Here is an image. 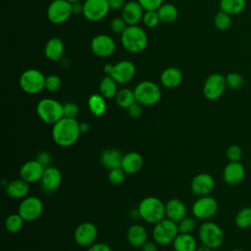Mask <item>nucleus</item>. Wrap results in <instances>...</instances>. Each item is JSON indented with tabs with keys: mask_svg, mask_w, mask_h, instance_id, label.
<instances>
[{
	"mask_svg": "<svg viewBox=\"0 0 251 251\" xmlns=\"http://www.w3.org/2000/svg\"><path fill=\"white\" fill-rule=\"evenodd\" d=\"M79 123L76 119L63 117L52 126L51 135L53 141L60 147H71L79 138Z\"/></svg>",
	"mask_w": 251,
	"mask_h": 251,
	"instance_id": "nucleus-1",
	"label": "nucleus"
},
{
	"mask_svg": "<svg viewBox=\"0 0 251 251\" xmlns=\"http://www.w3.org/2000/svg\"><path fill=\"white\" fill-rule=\"evenodd\" d=\"M139 218L148 224H157L166 217L165 203L156 196L143 198L137 206Z\"/></svg>",
	"mask_w": 251,
	"mask_h": 251,
	"instance_id": "nucleus-2",
	"label": "nucleus"
},
{
	"mask_svg": "<svg viewBox=\"0 0 251 251\" xmlns=\"http://www.w3.org/2000/svg\"><path fill=\"white\" fill-rule=\"evenodd\" d=\"M121 43L126 51L140 53L147 47L148 37L145 30L138 25H127L121 34Z\"/></svg>",
	"mask_w": 251,
	"mask_h": 251,
	"instance_id": "nucleus-3",
	"label": "nucleus"
},
{
	"mask_svg": "<svg viewBox=\"0 0 251 251\" xmlns=\"http://www.w3.org/2000/svg\"><path fill=\"white\" fill-rule=\"evenodd\" d=\"M38 118L47 125H54L64 117L63 104L53 98H43L35 108Z\"/></svg>",
	"mask_w": 251,
	"mask_h": 251,
	"instance_id": "nucleus-4",
	"label": "nucleus"
},
{
	"mask_svg": "<svg viewBox=\"0 0 251 251\" xmlns=\"http://www.w3.org/2000/svg\"><path fill=\"white\" fill-rule=\"evenodd\" d=\"M198 236L203 245L211 249L219 248L225 240V233L222 227L214 222H204L198 228Z\"/></svg>",
	"mask_w": 251,
	"mask_h": 251,
	"instance_id": "nucleus-5",
	"label": "nucleus"
},
{
	"mask_svg": "<svg viewBox=\"0 0 251 251\" xmlns=\"http://www.w3.org/2000/svg\"><path fill=\"white\" fill-rule=\"evenodd\" d=\"M136 102L142 106H153L161 99L160 87L151 80H142L133 89Z\"/></svg>",
	"mask_w": 251,
	"mask_h": 251,
	"instance_id": "nucleus-6",
	"label": "nucleus"
},
{
	"mask_svg": "<svg viewBox=\"0 0 251 251\" xmlns=\"http://www.w3.org/2000/svg\"><path fill=\"white\" fill-rule=\"evenodd\" d=\"M179 233L177 223L164 218L154 225L152 230L153 240L159 245H169L173 243L176 235Z\"/></svg>",
	"mask_w": 251,
	"mask_h": 251,
	"instance_id": "nucleus-7",
	"label": "nucleus"
},
{
	"mask_svg": "<svg viewBox=\"0 0 251 251\" xmlns=\"http://www.w3.org/2000/svg\"><path fill=\"white\" fill-rule=\"evenodd\" d=\"M135 66L131 61L122 60L116 64H106L104 66V73L113 77L119 84L129 82L135 75Z\"/></svg>",
	"mask_w": 251,
	"mask_h": 251,
	"instance_id": "nucleus-8",
	"label": "nucleus"
},
{
	"mask_svg": "<svg viewBox=\"0 0 251 251\" xmlns=\"http://www.w3.org/2000/svg\"><path fill=\"white\" fill-rule=\"evenodd\" d=\"M45 75L36 69H27L20 76L19 85L26 94H37L45 88Z\"/></svg>",
	"mask_w": 251,
	"mask_h": 251,
	"instance_id": "nucleus-9",
	"label": "nucleus"
},
{
	"mask_svg": "<svg viewBox=\"0 0 251 251\" xmlns=\"http://www.w3.org/2000/svg\"><path fill=\"white\" fill-rule=\"evenodd\" d=\"M218 211V202L211 195L199 196L192 204L191 212L195 219L207 221L215 216Z\"/></svg>",
	"mask_w": 251,
	"mask_h": 251,
	"instance_id": "nucleus-10",
	"label": "nucleus"
},
{
	"mask_svg": "<svg viewBox=\"0 0 251 251\" xmlns=\"http://www.w3.org/2000/svg\"><path fill=\"white\" fill-rule=\"evenodd\" d=\"M226 87V76L215 73L206 78L203 84V95L207 100L215 101L224 94Z\"/></svg>",
	"mask_w": 251,
	"mask_h": 251,
	"instance_id": "nucleus-11",
	"label": "nucleus"
},
{
	"mask_svg": "<svg viewBox=\"0 0 251 251\" xmlns=\"http://www.w3.org/2000/svg\"><path fill=\"white\" fill-rule=\"evenodd\" d=\"M43 212V203L37 196H26L22 199L18 213L25 222H33L37 220Z\"/></svg>",
	"mask_w": 251,
	"mask_h": 251,
	"instance_id": "nucleus-12",
	"label": "nucleus"
},
{
	"mask_svg": "<svg viewBox=\"0 0 251 251\" xmlns=\"http://www.w3.org/2000/svg\"><path fill=\"white\" fill-rule=\"evenodd\" d=\"M72 15L73 4L67 0H53L47 8V18L55 25L65 23Z\"/></svg>",
	"mask_w": 251,
	"mask_h": 251,
	"instance_id": "nucleus-13",
	"label": "nucleus"
},
{
	"mask_svg": "<svg viewBox=\"0 0 251 251\" xmlns=\"http://www.w3.org/2000/svg\"><path fill=\"white\" fill-rule=\"evenodd\" d=\"M110 10L108 0H85L82 15L90 22H98L104 19Z\"/></svg>",
	"mask_w": 251,
	"mask_h": 251,
	"instance_id": "nucleus-14",
	"label": "nucleus"
},
{
	"mask_svg": "<svg viewBox=\"0 0 251 251\" xmlns=\"http://www.w3.org/2000/svg\"><path fill=\"white\" fill-rule=\"evenodd\" d=\"M97 235L98 229L91 222H83L79 224L74 231V239L75 243L82 247H89L95 243Z\"/></svg>",
	"mask_w": 251,
	"mask_h": 251,
	"instance_id": "nucleus-15",
	"label": "nucleus"
},
{
	"mask_svg": "<svg viewBox=\"0 0 251 251\" xmlns=\"http://www.w3.org/2000/svg\"><path fill=\"white\" fill-rule=\"evenodd\" d=\"M90 49L97 57L107 58L115 52L116 43L108 34H97L91 39Z\"/></svg>",
	"mask_w": 251,
	"mask_h": 251,
	"instance_id": "nucleus-16",
	"label": "nucleus"
},
{
	"mask_svg": "<svg viewBox=\"0 0 251 251\" xmlns=\"http://www.w3.org/2000/svg\"><path fill=\"white\" fill-rule=\"evenodd\" d=\"M44 171L45 167L35 159L24 163L20 169L19 175L21 178H23L24 180L30 184L40 181Z\"/></svg>",
	"mask_w": 251,
	"mask_h": 251,
	"instance_id": "nucleus-17",
	"label": "nucleus"
},
{
	"mask_svg": "<svg viewBox=\"0 0 251 251\" xmlns=\"http://www.w3.org/2000/svg\"><path fill=\"white\" fill-rule=\"evenodd\" d=\"M214 177L207 173H200L193 176L190 182L191 191L198 196L210 195L215 188Z\"/></svg>",
	"mask_w": 251,
	"mask_h": 251,
	"instance_id": "nucleus-18",
	"label": "nucleus"
},
{
	"mask_svg": "<svg viewBox=\"0 0 251 251\" xmlns=\"http://www.w3.org/2000/svg\"><path fill=\"white\" fill-rule=\"evenodd\" d=\"M245 176V168L240 162H228L223 171V179L227 185L239 184Z\"/></svg>",
	"mask_w": 251,
	"mask_h": 251,
	"instance_id": "nucleus-19",
	"label": "nucleus"
},
{
	"mask_svg": "<svg viewBox=\"0 0 251 251\" xmlns=\"http://www.w3.org/2000/svg\"><path fill=\"white\" fill-rule=\"evenodd\" d=\"M62 180H63V176H62L61 171L56 167L50 166L45 168L40 183L42 188L46 192H52L57 190L60 187Z\"/></svg>",
	"mask_w": 251,
	"mask_h": 251,
	"instance_id": "nucleus-20",
	"label": "nucleus"
},
{
	"mask_svg": "<svg viewBox=\"0 0 251 251\" xmlns=\"http://www.w3.org/2000/svg\"><path fill=\"white\" fill-rule=\"evenodd\" d=\"M144 10L137 1H128L122 9V18L128 25H137L142 21Z\"/></svg>",
	"mask_w": 251,
	"mask_h": 251,
	"instance_id": "nucleus-21",
	"label": "nucleus"
},
{
	"mask_svg": "<svg viewBox=\"0 0 251 251\" xmlns=\"http://www.w3.org/2000/svg\"><path fill=\"white\" fill-rule=\"evenodd\" d=\"M166 218L178 223L184 217H186V206L178 198H171L165 203Z\"/></svg>",
	"mask_w": 251,
	"mask_h": 251,
	"instance_id": "nucleus-22",
	"label": "nucleus"
},
{
	"mask_svg": "<svg viewBox=\"0 0 251 251\" xmlns=\"http://www.w3.org/2000/svg\"><path fill=\"white\" fill-rule=\"evenodd\" d=\"M143 167V157L140 153L135 151L127 152L124 155L121 168L126 175H133L138 173Z\"/></svg>",
	"mask_w": 251,
	"mask_h": 251,
	"instance_id": "nucleus-23",
	"label": "nucleus"
},
{
	"mask_svg": "<svg viewBox=\"0 0 251 251\" xmlns=\"http://www.w3.org/2000/svg\"><path fill=\"white\" fill-rule=\"evenodd\" d=\"M124 154L119 149L107 148L103 150L100 154V162L106 169L113 170L121 168Z\"/></svg>",
	"mask_w": 251,
	"mask_h": 251,
	"instance_id": "nucleus-24",
	"label": "nucleus"
},
{
	"mask_svg": "<svg viewBox=\"0 0 251 251\" xmlns=\"http://www.w3.org/2000/svg\"><path fill=\"white\" fill-rule=\"evenodd\" d=\"M5 188L9 197L13 199H24L29 192V183L20 177L7 182Z\"/></svg>",
	"mask_w": 251,
	"mask_h": 251,
	"instance_id": "nucleus-25",
	"label": "nucleus"
},
{
	"mask_svg": "<svg viewBox=\"0 0 251 251\" xmlns=\"http://www.w3.org/2000/svg\"><path fill=\"white\" fill-rule=\"evenodd\" d=\"M126 240L133 247H141L148 239L146 228L138 224L131 225L126 230Z\"/></svg>",
	"mask_w": 251,
	"mask_h": 251,
	"instance_id": "nucleus-26",
	"label": "nucleus"
},
{
	"mask_svg": "<svg viewBox=\"0 0 251 251\" xmlns=\"http://www.w3.org/2000/svg\"><path fill=\"white\" fill-rule=\"evenodd\" d=\"M182 72L176 67H169L165 69L161 75L160 81L166 88H176L182 81Z\"/></svg>",
	"mask_w": 251,
	"mask_h": 251,
	"instance_id": "nucleus-27",
	"label": "nucleus"
},
{
	"mask_svg": "<svg viewBox=\"0 0 251 251\" xmlns=\"http://www.w3.org/2000/svg\"><path fill=\"white\" fill-rule=\"evenodd\" d=\"M63 53L64 43L59 37H52L46 42L44 47V55L48 60L58 62L62 59Z\"/></svg>",
	"mask_w": 251,
	"mask_h": 251,
	"instance_id": "nucleus-28",
	"label": "nucleus"
},
{
	"mask_svg": "<svg viewBox=\"0 0 251 251\" xmlns=\"http://www.w3.org/2000/svg\"><path fill=\"white\" fill-rule=\"evenodd\" d=\"M197 247V241L192 233L179 232L173 241L175 251H195Z\"/></svg>",
	"mask_w": 251,
	"mask_h": 251,
	"instance_id": "nucleus-29",
	"label": "nucleus"
},
{
	"mask_svg": "<svg viewBox=\"0 0 251 251\" xmlns=\"http://www.w3.org/2000/svg\"><path fill=\"white\" fill-rule=\"evenodd\" d=\"M87 106L90 113L95 117H101L105 114L107 110L106 98L100 93L91 94L87 100Z\"/></svg>",
	"mask_w": 251,
	"mask_h": 251,
	"instance_id": "nucleus-30",
	"label": "nucleus"
},
{
	"mask_svg": "<svg viewBox=\"0 0 251 251\" xmlns=\"http://www.w3.org/2000/svg\"><path fill=\"white\" fill-rule=\"evenodd\" d=\"M118 91V82L110 75H106L100 80L99 93L106 99L115 98Z\"/></svg>",
	"mask_w": 251,
	"mask_h": 251,
	"instance_id": "nucleus-31",
	"label": "nucleus"
},
{
	"mask_svg": "<svg viewBox=\"0 0 251 251\" xmlns=\"http://www.w3.org/2000/svg\"><path fill=\"white\" fill-rule=\"evenodd\" d=\"M246 0H220V10L230 15H238L244 11Z\"/></svg>",
	"mask_w": 251,
	"mask_h": 251,
	"instance_id": "nucleus-32",
	"label": "nucleus"
},
{
	"mask_svg": "<svg viewBox=\"0 0 251 251\" xmlns=\"http://www.w3.org/2000/svg\"><path fill=\"white\" fill-rule=\"evenodd\" d=\"M157 13L160 18V21L165 24H170L175 22L178 15V11L176 7L170 3H165V4L163 3L161 7L157 10Z\"/></svg>",
	"mask_w": 251,
	"mask_h": 251,
	"instance_id": "nucleus-33",
	"label": "nucleus"
},
{
	"mask_svg": "<svg viewBox=\"0 0 251 251\" xmlns=\"http://www.w3.org/2000/svg\"><path fill=\"white\" fill-rule=\"evenodd\" d=\"M115 101L117 105L123 109H127L134 102H136L134 92L129 88L119 89L117 95L115 96Z\"/></svg>",
	"mask_w": 251,
	"mask_h": 251,
	"instance_id": "nucleus-34",
	"label": "nucleus"
},
{
	"mask_svg": "<svg viewBox=\"0 0 251 251\" xmlns=\"http://www.w3.org/2000/svg\"><path fill=\"white\" fill-rule=\"evenodd\" d=\"M25 220L20 216L19 213L9 215L5 220V228L10 233H18L24 226Z\"/></svg>",
	"mask_w": 251,
	"mask_h": 251,
	"instance_id": "nucleus-35",
	"label": "nucleus"
},
{
	"mask_svg": "<svg viewBox=\"0 0 251 251\" xmlns=\"http://www.w3.org/2000/svg\"><path fill=\"white\" fill-rule=\"evenodd\" d=\"M234 224L238 228H249L251 226V207L240 209L234 217Z\"/></svg>",
	"mask_w": 251,
	"mask_h": 251,
	"instance_id": "nucleus-36",
	"label": "nucleus"
},
{
	"mask_svg": "<svg viewBox=\"0 0 251 251\" xmlns=\"http://www.w3.org/2000/svg\"><path fill=\"white\" fill-rule=\"evenodd\" d=\"M231 23H232L231 16L221 10L216 14L214 18V25L216 26L217 29L221 31H225L228 29L231 26Z\"/></svg>",
	"mask_w": 251,
	"mask_h": 251,
	"instance_id": "nucleus-37",
	"label": "nucleus"
},
{
	"mask_svg": "<svg viewBox=\"0 0 251 251\" xmlns=\"http://www.w3.org/2000/svg\"><path fill=\"white\" fill-rule=\"evenodd\" d=\"M226 86L233 90H238L242 88L245 84V79L243 75L235 72L228 73L226 75Z\"/></svg>",
	"mask_w": 251,
	"mask_h": 251,
	"instance_id": "nucleus-38",
	"label": "nucleus"
},
{
	"mask_svg": "<svg viewBox=\"0 0 251 251\" xmlns=\"http://www.w3.org/2000/svg\"><path fill=\"white\" fill-rule=\"evenodd\" d=\"M177 226L180 233H192L196 228L195 218L186 216L177 223Z\"/></svg>",
	"mask_w": 251,
	"mask_h": 251,
	"instance_id": "nucleus-39",
	"label": "nucleus"
},
{
	"mask_svg": "<svg viewBox=\"0 0 251 251\" xmlns=\"http://www.w3.org/2000/svg\"><path fill=\"white\" fill-rule=\"evenodd\" d=\"M126 173L122 168L110 170L108 173V180L113 185H120L125 181Z\"/></svg>",
	"mask_w": 251,
	"mask_h": 251,
	"instance_id": "nucleus-40",
	"label": "nucleus"
},
{
	"mask_svg": "<svg viewBox=\"0 0 251 251\" xmlns=\"http://www.w3.org/2000/svg\"><path fill=\"white\" fill-rule=\"evenodd\" d=\"M62 87V79L57 75H49L45 77V89L50 92H56Z\"/></svg>",
	"mask_w": 251,
	"mask_h": 251,
	"instance_id": "nucleus-41",
	"label": "nucleus"
},
{
	"mask_svg": "<svg viewBox=\"0 0 251 251\" xmlns=\"http://www.w3.org/2000/svg\"><path fill=\"white\" fill-rule=\"evenodd\" d=\"M142 22L145 26L149 28H153V27H156L161 21L157 11H145L142 18Z\"/></svg>",
	"mask_w": 251,
	"mask_h": 251,
	"instance_id": "nucleus-42",
	"label": "nucleus"
},
{
	"mask_svg": "<svg viewBox=\"0 0 251 251\" xmlns=\"http://www.w3.org/2000/svg\"><path fill=\"white\" fill-rule=\"evenodd\" d=\"M226 156L229 162H239L242 158V149L236 144H231L227 147Z\"/></svg>",
	"mask_w": 251,
	"mask_h": 251,
	"instance_id": "nucleus-43",
	"label": "nucleus"
},
{
	"mask_svg": "<svg viewBox=\"0 0 251 251\" xmlns=\"http://www.w3.org/2000/svg\"><path fill=\"white\" fill-rule=\"evenodd\" d=\"M63 110H64V117L71 118V119H76V116L78 115L79 109L78 106L74 102H66L63 104Z\"/></svg>",
	"mask_w": 251,
	"mask_h": 251,
	"instance_id": "nucleus-44",
	"label": "nucleus"
},
{
	"mask_svg": "<svg viewBox=\"0 0 251 251\" xmlns=\"http://www.w3.org/2000/svg\"><path fill=\"white\" fill-rule=\"evenodd\" d=\"M127 24L126 23V21L121 17V18H114L112 21H111V24H110V26H111V29L115 32V33H118V34H122L126 28L127 27Z\"/></svg>",
	"mask_w": 251,
	"mask_h": 251,
	"instance_id": "nucleus-45",
	"label": "nucleus"
},
{
	"mask_svg": "<svg viewBox=\"0 0 251 251\" xmlns=\"http://www.w3.org/2000/svg\"><path fill=\"white\" fill-rule=\"evenodd\" d=\"M144 11H157L163 4V0H137Z\"/></svg>",
	"mask_w": 251,
	"mask_h": 251,
	"instance_id": "nucleus-46",
	"label": "nucleus"
},
{
	"mask_svg": "<svg viewBox=\"0 0 251 251\" xmlns=\"http://www.w3.org/2000/svg\"><path fill=\"white\" fill-rule=\"evenodd\" d=\"M127 114L129 117L135 119L141 116L142 114V105L138 102H134L131 106H129L127 109Z\"/></svg>",
	"mask_w": 251,
	"mask_h": 251,
	"instance_id": "nucleus-47",
	"label": "nucleus"
},
{
	"mask_svg": "<svg viewBox=\"0 0 251 251\" xmlns=\"http://www.w3.org/2000/svg\"><path fill=\"white\" fill-rule=\"evenodd\" d=\"M36 160L39 161L45 168H47V167H50V164H51V161H52V157H51L49 152L43 151V152H40L37 155Z\"/></svg>",
	"mask_w": 251,
	"mask_h": 251,
	"instance_id": "nucleus-48",
	"label": "nucleus"
},
{
	"mask_svg": "<svg viewBox=\"0 0 251 251\" xmlns=\"http://www.w3.org/2000/svg\"><path fill=\"white\" fill-rule=\"evenodd\" d=\"M86 251H113L110 245L104 242H95L90 245Z\"/></svg>",
	"mask_w": 251,
	"mask_h": 251,
	"instance_id": "nucleus-49",
	"label": "nucleus"
},
{
	"mask_svg": "<svg viewBox=\"0 0 251 251\" xmlns=\"http://www.w3.org/2000/svg\"><path fill=\"white\" fill-rule=\"evenodd\" d=\"M111 10H122L126 5V0H108Z\"/></svg>",
	"mask_w": 251,
	"mask_h": 251,
	"instance_id": "nucleus-50",
	"label": "nucleus"
},
{
	"mask_svg": "<svg viewBox=\"0 0 251 251\" xmlns=\"http://www.w3.org/2000/svg\"><path fill=\"white\" fill-rule=\"evenodd\" d=\"M158 243L155 241H146L142 246H141V251H159L158 248Z\"/></svg>",
	"mask_w": 251,
	"mask_h": 251,
	"instance_id": "nucleus-51",
	"label": "nucleus"
},
{
	"mask_svg": "<svg viewBox=\"0 0 251 251\" xmlns=\"http://www.w3.org/2000/svg\"><path fill=\"white\" fill-rule=\"evenodd\" d=\"M83 14V4H80L79 2L73 4V15L74 14Z\"/></svg>",
	"mask_w": 251,
	"mask_h": 251,
	"instance_id": "nucleus-52",
	"label": "nucleus"
},
{
	"mask_svg": "<svg viewBox=\"0 0 251 251\" xmlns=\"http://www.w3.org/2000/svg\"><path fill=\"white\" fill-rule=\"evenodd\" d=\"M79 130L81 133H85L89 130V125L87 123H79Z\"/></svg>",
	"mask_w": 251,
	"mask_h": 251,
	"instance_id": "nucleus-53",
	"label": "nucleus"
},
{
	"mask_svg": "<svg viewBox=\"0 0 251 251\" xmlns=\"http://www.w3.org/2000/svg\"><path fill=\"white\" fill-rule=\"evenodd\" d=\"M212 250H213V249H211L210 247H208V246L202 244L201 246H198L195 251H212Z\"/></svg>",
	"mask_w": 251,
	"mask_h": 251,
	"instance_id": "nucleus-54",
	"label": "nucleus"
},
{
	"mask_svg": "<svg viewBox=\"0 0 251 251\" xmlns=\"http://www.w3.org/2000/svg\"><path fill=\"white\" fill-rule=\"evenodd\" d=\"M67 1H69V2H70V3H72V4L76 3V2H79V0H67Z\"/></svg>",
	"mask_w": 251,
	"mask_h": 251,
	"instance_id": "nucleus-55",
	"label": "nucleus"
},
{
	"mask_svg": "<svg viewBox=\"0 0 251 251\" xmlns=\"http://www.w3.org/2000/svg\"><path fill=\"white\" fill-rule=\"evenodd\" d=\"M232 251H244V250H242V249H238V248H236V249H233Z\"/></svg>",
	"mask_w": 251,
	"mask_h": 251,
	"instance_id": "nucleus-56",
	"label": "nucleus"
}]
</instances>
